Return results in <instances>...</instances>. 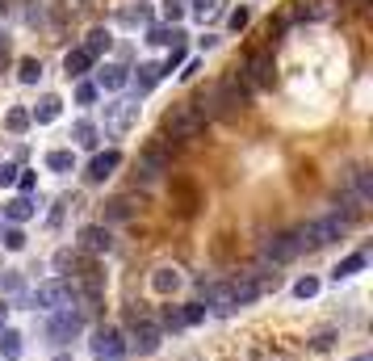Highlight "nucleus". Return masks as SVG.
<instances>
[{
  "instance_id": "f257e3e1",
  "label": "nucleus",
  "mask_w": 373,
  "mask_h": 361,
  "mask_svg": "<svg viewBox=\"0 0 373 361\" xmlns=\"http://www.w3.org/2000/svg\"><path fill=\"white\" fill-rule=\"evenodd\" d=\"M344 227H348V219H344V215H323V219H314V223H302L294 235H298V244H302V248H323V244L340 240V235H344Z\"/></svg>"
},
{
  "instance_id": "f03ea898",
  "label": "nucleus",
  "mask_w": 373,
  "mask_h": 361,
  "mask_svg": "<svg viewBox=\"0 0 373 361\" xmlns=\"http://www.w3.org/2000/svg\"><path fill=\"white\" fill-rule=\"evenodd\" d=\"M80 302V290L76 282L68 277H55V282H42L34 290V306H42V311H63V306H76Z\"/></svg>"
},
{
  "instance_id": "7ed1b4c3",
  "label": "nucleus",
  "mask_w": 373,
  "mask_h": 361,
  "mask_svg": "<svg viewBox=\"0 0 373 361\" xmlns=\"http://www.w3.org/2000/svg\"><path fill=\"white\" fill-rule=\"evenodd\" d=\"M84 332V311H76V306H63V311H50L46 320V340L50 344H68Z\"/></svg>"
},
{
  "instance_id": "20e7f679",
  "label": "nucleus",
  "mask_w": 373,
  "mask_h": 361,
  "mask_svg": "<svg viewBox=\"0 0 373 361\" xmlns=\"http://www.w3.org/2000/svg\"><path fill=\"white\" fill-rule=\"evenodd\" d=\"M302 252V244H298V235L294 231H281V235H269L260 244V269H277V265H285V261H294V256Z\"/></svg>"
},
{
  "instance_id": "39448f33",
  "label": "nucleus",
  "mask_w": 373,
  "mask_h": 361,
  "mask_svg": "<svg viewBox=\"0 0 373 361\" xmlns=\"http://www.w3.org/2000/svg\"><path fill=\"white\" fill-rule=\"evenodd\" d=\"M164 130H168L172 139H197V135L205 130V118H201L193 106H172V110L164 114Z\"/></svg>"
},
{
  "instance_id": "423d86ee",
  "label": "nucleus",
  "mask_w": 373,
  "mask_h": 361,
  "mask_svg": "<svg viewBox=\"0 0 373 361\" xmlns=\"http://www.w3.org/2000/svg\"><path fill=\"white\" fill-rule=\"evenodd\" d=\"M126 357V336L118 328H97L92 332V361H122Z\"/></svg>"
},
{
  "instance_id": "0eeeda50",
  "label": "nucleus",
  "mask_w": 373,
  "mask_h": 361,
  "mask_svg": "<svg viewBox=\"0 0 373 361\" xmlns=\"http://www.w3.org/2000/svg\"><path fill=\"white\" fill-rule=\"evenodd\" d=\"M134 122H139V101L134 97H122V101H110V106H105V130L110 135H126Z\"/></svg>"
},
{
  "instance_id": "6e6552de",
  "label": "nucleus",
  "mask_w": 373,
  "mask_h": 361,
  "mask_svg": "<svg viewBox=\"0 0 373 361\" xmlns=\"http://www.w3.org/2000/svg\"><path fill=\"white\" fill-rule=\"evenodd\" d=\"M159 340H164V332H159L155 324H134V336L126 340V353H139V357H151L155 349H159Z\"/></svg>"
},
{
  "instance_id": "1a4fd4ad",
  "label": "nucleus",
  "mask_w": 373,
  "mask_h": 361,
  "mask_svg": "<svg viewBox=\"0 0 373 361\" xmlns=\"http://www.w3.org/2000/svg\"><path fill=\"white\" fill-rule=\"evenodd\" d=\"M118 164H122V151H97V156L88 160V168H84V181H88V185H101V181H110Z\"/></svg>"
},
{
  "instance_id": "9d476101",
  "label": "nucleus",
  "mask_w": 373,
  "mask_h": 361,
  "mask_svg": "<svg viewBox=\"0 0 373 361\" xmlns=\"http://www.w3.org/2000/svg\"><path fill=\"white\" fill-rule=\"evenodd\" d=\"M168 164H172L168 143H151L143 156H139V173H143V177H159V173H168Z\"/></svg>"
},
{
  "instance_id": "9b49d317",
  "label": "nucleus",
  "mask_w": 373,
  "mask_h": 361,
  "mask_svg": "<svg viewBox=\"0 0 373 361\" xmlns=\"http://www.w3.org/2000/svg\"><path fill=\"white\" fill-rule=\"evenodd\" d=\"M248 84L252 88H269L273 84V55L269 50H256V55L248 59Z\"/></svg>"
},
{
  "instance_id": "f8f14e48",
  "label": "nucleus",
  "mask_w": 373,
  "mask_h": 361,
  "mask_svg": "<svg viewBox=\"0 0 373 361\" xmlns=\"http://www.w3.org/2000/svg\"><path fill=\"white\" fill-rule=\"evenodd\" d=\"M80 248H84V252H92V256L110 252V248H114V235H110V227H101V223H88V227H80Z\"/></svg>"
},
{
  "instance_id": "ddd939ff",
  "label": "nucleus",
  "mask_w": 373,
  "mask_h": 361,
  "mask_svg": "<svg viewBox=\"0 0 373 361\" xmlns=\"http://www.w3.org/2000/svg\"><path fill=\"white\" fill-rule=\"evenodd\" d=\"M92 84H97V88H105V92H118V88H126V84H130V72H126L122 64H101Z\"/></svg>"
},
{
  "instance_id": "4468645a",
  "label": "nucleus",
  "mask_w": 373,
  "mask_h": 361,
  "mask_svg": "<svg viewBox=\"0 0 373 361\" xmlns=\"http://www.w3.org/2000/svg\"><path fill=\"white\" fill-rule=\"evenodd\" d=\"M159 80H164V68H159V64H139V72H134V101L143 92H151Z\"/></svg>"
},
{
  "instance_id": "2eb2a0df",
  "label": "nucleus",
  "mask_w": 373,
  "mask_h": 361,
  "mask_svg": "<svg viewBox=\"0 0 373 361\" xmlns=\"http://www.w3.org/2000/svg\"><path fill=\"white\" fill-rule=\"evenodd\" d=\"M151 290H155V294H177V290H181V269L159 265V269L151 273Z\"/></svg>"
},
{
  "instance_id": "dca6fc26",
  "label": "nucleus",
  "mask_w": 373,
  "mask_h": 361,
  "mask_svg": "<svg viewBox=\"0 0 373 361\" xmlns=\"http://www.w3.org/2000/svg\"><path fill=\"white\" fill-rule=\"evenodd\" d=\"M92 64H97V59L88 55L84 46H76V50H68V55H63V72H68L72 80H80V76H84V72H88Z\"/></svg>"
},
{
  "instance_id": "f3484780",
  "label": "nucleus",
  "mask_w": 373,
  "mask_h": 361,
  "mask_svg": "<svg viewBox=\"0 0 373 361\" xmlns=\"http://www.w3.org/2000/svg\"><path fill=\"white\" fill-rule=\"evenodd\" d=\"M26 219H34V197H13V202H5V223L21 227Z\"/></svg>"
},
{
  "instance_id": "a211bd4d",
  "label": "nucleus",
  "mask_w": 373,
  "mask_h": 361,
  "mask_svg": "<svg viewBox=\"0 0 373 361\" xmlns=\"http://www.w3.org/2000/svg\"><path fill=\"white\" fill-rule=\"evenodd\" d=\"M147 42L151 46H181L185 42V30H177V26H151L147 30Z\"/></svg>"
},
{
  "instance_id": "6ab92c4d",
  "label": "nucleus",
  "mask_w": 373,
  "mask_h": 361,
  "mask_svg": "<svg viewBox=\"0 0 373 361\" xmlns=\"http://www.w3.org/2000/svg\"><path fill=\"white\" fill-rule=\"evenodd\" d=\"M114 46V34L110 30H105V26H97V30H88V38H84V50H88V55L92 59H101L105 55V50H110Z\"/></svg>"
},
{
  "instance_id": "aec40b11",
  "label": "nucleus",
  "mask_w": 373,
  "mask_h": 361,
  "mask_svg": "<svg viewBox=\"0 0 373 361\" xmlns=\"http://www.w3.org/2000/svg\"><path fill=\"white\" fill-rule=\"evenodd\" d=\"M46 168H50V173H72V168H76V151H72V147L46 151Z\"/></svg>"
},
{
  "instance_id": "412c9836",
  "label": "nucleus",
  "mask_w": 373,
  "mask_h": 361,
  "mask_svg": "<svg viewBox=\"0 0 373 361\" xmlns=\"http://www.w3.org/2000/svg\"><path fill=\"white\" fill-rule=\"evenodd\" d=\"M55 118H59V97H42L34 106V114H30V122H38V126H50Z\"/></svg>"
},
{
  "instance_id": "4be33fe9",
  "label": "nucleus",
  "mask_w": 373,
  "mask_h": 361,
  "mask_svg": "<svg viewBox=\"0 0 373 361\" xmlns=\"http://www.w3.org/2000/svg\"><path fill=\"white\" fill-rule=\"evenodd\" d=\"M365 265H369V256H365V252H352V256H344V261H340V265L332 269V277H336V282H344V277H352V273H361Z\"/></svg>"
},
{
  "instance_id": "5701e85b",
  "label": "nucleus",
  "mask_w": 373,
  "mask_h": 361,
  "mask_svg": "<svg viewBox=\"0 0 373 361\" xmlns=\"http://www.w3.org/2000/svg\"><path fill=\"white\" fill-rule=\"evenodd\" d=\"M0 357H5V361H17L21 357V332L0 328Z\"/></svg>"
},
{
  "instance_id": "b1692460",
  "label": "nucleus",
  "mask_w": 373,
  "mask_h": 361,
  "mask_svg": "<svg viewBox=\"0 0 373 361\" xmlns=\"http://www.w3.org/2000/svg\"><path fill=\"white\" fill-rule=\"evenodd\" d=\"M97 135H101V130H97L88 118H80V122L72 126V143H76V147H88V151H92V147H97Z\"/></svg>"
},
{
  "instance_id": "393cba45",
  "label": "nucleus",
  "mask_w": 373,
  "mask_h": 361,
  "mask_svg": "<svg viewBox=\"0 0 373 361\" xmlns=\"http://www.w3.org/2000/svg\"><path fill=\"white\" fill-rule=\"evenodd\" d=\"M17 76H21V84H38L42 80V64L38 59H21L17 64Z\"/></svg>"
},
{
  "instance_id": "a878e982",
  "label": "nucleus",
  "mask_w": 373,
  "mask_h": 361,
  "mask_svg": "<svg viewBox=\"0 0 373 361\" xmlns=\"http://www.w3.org/2000/svg\"><path fill=\"white\" fill-rule=\"evenodd\" d=\"M5 126L13 130V135H21V130H30V110H9V118H5Z\"/></svg>"
},
{
  "instance_id": "bb28decb",
  "label": "nucleus",
  "mask_w": 373,
  "mask_h": 361,
  "mask_svg": "<svg viewBox=\"0 0 373 361\" xmlns=\"http://www.w3.org/2000/svg\"><path fill=\"white\" fill-rule=\"evenodd\" d=\"M97 97H101V88H97L92 80H80V84H76V106H92Z\"/></svg>"
},
{
  "instance_id": "cd10ccee",
  "label": "nucleus",
  "mask_w": 373,
  "mask_h": 361,
  "mask_svg": "<svg viewBox=\"0 0 373 361\" xmlns=\"http://www.w3.org/2000/svg\"><path fill=\"white\" fill-rule=\"evenodd\" d=\"M0 240H5L9 252H21V248H26V231H21V227H5V231H0Z\"/></svg>"
},
{
  "instance_id": "c85d7f7f",
  "label": "nucleus",
  "mask_w": 373,
  "mask_h": 361,
  "mask_svg": "<svg viewBox=\"0 0 373 361\" xmlns=\"http://www.w3.org/2000/svg\"><path fill=\"white\" fill-rule=\"evenodd\" d=\"M185 5H189V0H164V17H168V26H177V21L185 17Z\"/></svg>"
},
{
  "instance_id": "c756f323",
  "label": "nucleus",
  "mask_w": 373,
  "mask_h": 361,
  "mask_svg": "<svg viewBox=\"0 0 373 361\" xmlns=\"http://www.w3.org/2000/svg\"><path fill=\"white\" fill-rule=\"evenodd\" d=\"M219 13V0H193V17L205 21V17H214Z\"/></svg>"
},
{
  "instance_id": "7c9ffc66",
  "label": "nucleus",
  "mask_w": 373,
  "mask_h": 361,
  "mask_svg": "<svg viewBox=\"0 0 373 361\" xmlns=\"http://www.w3.org/2000/svg\"><path fill=\"white\" fill-rule=\"evenodd\" d=\"M105 215H110V219H118V223H122V219H130V202H126V197H114Z\"/></svg>"
},
{
  "instance_id": "2f4dec72",
  "label": "nucleus",
  "mask_w": 373,
  "mask_h": 361,
  "mask_svg": "<svg viewBox=\"0 0 373 361\" xmlns=\"http://www.w3.org/2000/svg\"><path fill=\"white\" fill-rule=\"evenodd\" d=\"M181 315H185V328H189V324H201V320H205V306H201V302H189V306H181Z\"/></svg>"
},
{
  "instance_id": "473e14b6",
  "label": "nucleus",
  "mask_w": 373,
  "mask_h": 361,
  "mask_svg": "<svg viewBox=\"0 0 373 361\" xmlns=\"http://www.w3.org/2000/svg\"><path fill=\"white\" fill-rule=\"evenodd\" d=\"M294 294H298V298H314V294H319V277H302V282H294Z\"/></svg>"
},
{
  "instance_id": "72a5a7b5",
  "label": "nucleus",
  "mask_w": 373,
  "mask_h": 361,
  "mask_svg": "<svg viewBox=\"0 0 373 361\" xmlns=\"http://www.w3.org/2000/svg\"><path fill=\"white\" fill-rule=\"evenodd\" d=\"M332 344H336V332H332V328H323V332H314V336H310V349H319V353L332 349Z\"/></svg>"
},
{
  "instance_id": "f704fd0d",
  "label": "nucleus",
  "mask_w": 373,
  "mask_h": 361,
  "mask_svg": "<svg viewBox=\"0 0 373 361\" xmlns=\"http://www.w3.org/2000/svg\"><path fill=\"white\" fill-rule=\"evenodd\" d=\"M181 64H185V42H181V46H172L168 64H159V68H164V76H168V72H172V68H181Z\"/></svg>"
},
{
  "instance_id": "c9c22d12",
  "label": "nucleus",
  "mask_w": 373,
  "mask_h": 361,
  "mask_svg": "<svg viewBox=\"0 0 373 361\" xmlns=\"http://www.w3.org/2000/svg\"><path fill=\"white\" fill-rule=\"evenodd\" d=\"M164 328H185V315H181V306H168V311H164Z\"/></svg>"
},
{
  "instance_id": "e433bc0d",
  "label": "nucleus",
  "mask_w": 373,
  "mask_h": 361,
  "mask_svg": "<svg viewBox=\"0 0 373 361\" xmlns=\"http://www.w3.org/2000/svg\"><path fill=\"white\" fill-rule=\"evenodd\" d=\"M0 286H5V294H21V273H5Z\"/></svg>"
},
{
  "instance_id": "4c0bfd02",
  "label": "nucleus",
  "mask_w": 373,
  "mask_h": 361,
  "mask_svg": "<svg viewBox=\"0 0 373 361\" xmlns=\"http://www.w3.org/2000/svg\"><path fill=\"white\" fill-rule=\"evenodd\" d=\"M126 21H134V26H147V21H151V9H147V5H139V9H130V13H126Z\"/></svg>"
},
{
  "instance_id": "58836bf2",
  "label": "nucleus",
  "mask_w": 373,
  "mask_h": 361,
  "mask_svg": "<svg viewBox=\"0 0 373 361\" xmlns=\"http://www.w3.org/2000/svg\"><path fill=\"white\" fill-rule=\"evenodd\" d=\"M248 21H252V13H248V9H235V13H231V30H243Z\"/></svg>"
},
{
  "instance_id": "ea45409f",
  "label": "nucleus",
  "mask_w": 373,
  "mask_h": 361,
  "mask_svg": "<svg viewBox=\"0 0 373 361\" xmlns=\"http://www.w3.org/2000/svg\"><path fill=\"white\" fill-rule=\"evenodd\" d=\"M0 185H17V168L13 164H0Z\"/></svg>"
},
{
  "instance_id": "a19ab883",
  "label": "nucleus",
  "mask_w": 373,
  "mask_h": 361,
  "mask_svg": "<svg viewBox=\"0 0 373 361\" xmlns=\"http://www.w3.org/2000/svg\"><path fill=\"white\" fill-rule=\"evenodd\" d=\"M17 185L30 193V189H34V173H30V168H17Z\"/></svg>"
},
{
  "instance_id": "79ce46f5",
  "label": "nucleus",
  "mask_w": 373,
  "mask_h": 361,
  "mask_svg": "<svg viewBox=\"0 0 373 361\" xmlns=\"http://www.w3.org/2000/svg\"><path fill=\"white\" fill-rule=\"evenodd\" d=\"M352 361H373V357H369V353H361V357H352Z\"/></svg>"
},
{
  "instance_id": "37998d69",
  "label": "nucleus",
  "mask_w": 373,
  "mask_h": 361,
  "mask_svg": "<svg viewBox=\"0 0 373 361\" xmlns=\"http://www.w3.org/2000/svg\"><path fill=\"white\" fill-rule=\"evenodd\" d=\"M55 361H72V353H59V357H55Z\"/></svg>"
},
{
  "instance_id": "c03bdc74",
  "label": "nucleus",
  "mask_w": 373,
  "mask_h": 361,
  "mask_svg": "<svg viewBox=\"0 0 373 361\" xmlns=\"http://www.w3.org/2000/svg\"><path fill=\"white\" fill-rule=\"evenodd\" d=\"M5 311H9V306H5V302H0V320H5Z\"/></svg>"
}]
</instances>
